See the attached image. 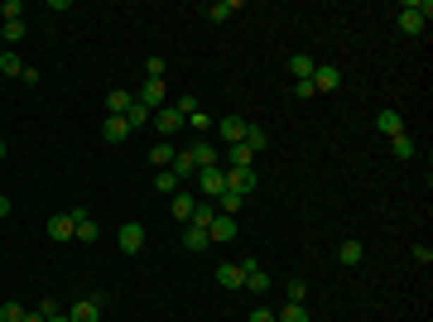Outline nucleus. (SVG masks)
Returning a JSON list of instances; mask_svg holds the SVG:
<instances>
[{
  "label": "nucleus",
  "instance_id": "1",
  "mask_svg": "<svg viewBox=\"0 0 433 322\" xmlns=\"http://www.w3.org/2000/svg\"><path fill=\"white\" fill-rule=\"evenodd\" d=\"M429 15H433V5H429V0H409V5H400L395 25H400V34H424Z\"/></svg>",
  "mask_w": 433,
  "mask_h": 322
},
{
  "label": "nucleus",
  "instance_id": "2",
  "mask_svg": "<svg viewBox=\"0 0 433 322\" xmlns=\"http://www.w3.org/2000/svg\"><path fill=\"white\" fill-rule=\"evenodd\" d=\"M73 241H82V245H92L97 236H102V226H97V216L87 212V207H73Z\"/></svg>",
  "mask_w": 433,
  "mask_h": 322
},
{
  "label": "nucleus",
  "instance_id": "3",
  "mask_svg": "<svg viewBox=\"0 0 433 322\" xmlns=\"http://www.w3.org/2000/svg\"><path fill=\"white\" fill-rule=\"evenodd\" d=\"M197 188L216 202V197L226 192V168H197Z\"/></svg>",
  "mask_w": 433,
  "mask_h": 322
},
{
  "label": "nucleus",
  "instance_id": "4",
  "mask_svg": "<svg viewBox=\"0 0 433 322\" xmlns=\"http://www.w3.org/2000/svg\"><path fill=\"white\" fill-rule=\"evenodd\" d=\"M255 183H260V178H255V168H226V188H231V192L250 197V192H255Z\"/></svg>",
  "mask_w": 433,
  "mask_h": 322
},
{
  "label": "nucleus",
  "instance_id": "5",
  "mask_svg": "<svg viewBox=\"0 0 433 322\" xmlns=\"http://www.w3.org/2000/svg\"><path fill=\"white\" fill-rule=\"evenodd\" d=\"M164 97H169V87H164V82H150V78H145V87L135 92V101H140L145 111H159V106H164Z\"/></svg>",
  "mask_w": 433,
  "mask_h": 322
},
{
  "label": "nucleus",
  "instance_id": "6",
  "mask_svg": "<svg viewBox=\"0 0 433 322\" xmlns=\"http://www.w3.org/2000/svg\"><path fill=\"white\" fill-rule=\"evenodd\" d=\"M337 87H342V68L318 63V68H313V92H337Z\"/></svg>",
  "mask_w": 433,
  "mask_h": 322
},
{
  "label": "nucleus",
  "instance_id": "7",
  "mask_svg": "<svg viewBox=\"0 0 433 322\" xmlns=\"http://www.w3.org/2000/svg\"><path fill=\"white\" fill-rule=\"evenodd\" d=\"M116 241H121V250H126V255H140V250H145V226H140V221H126Z\"/></svg>",
  "mask_w": 433,
  "mask_h": 322
},
{
  "label": "nucleus",
  "instance_id": "8",
  "mask_svg": "<svg viewBox=\"0 0 433 322\" xmlns=\"http://www.w3.org/2000/svg\"><path fill=\"white\" fill-rule=\"evenodd\" d=\"M154 125H159L164 140H169V135H178V130H188V120H183L173 106H159V111H154Z\"/></svg>",
  "mask_w": 433,
  "mask_h": 322
},
{
  "label": "nucleus",
  "instance_id": "9",
  "mask_svg": "<svg viewBox=\"0 0 433 322\" xmlns=\"http://www.w3.org/2000/svg\"><path fill=\"white\" fill-rule=\"evenodd\" d=\"M241 269H245V289L250 294H270V274L260 269V260H241Z\"/></svg>",
  "mask_w": 433,
  "mask_h": 322
},
{
  "label": "nucleus",
  "instance_id": "10",
  "mask_svg": "<svg viewBox=\"0 0 433 322\" xmlns=\"http://www.w3.org/2000/svg\"><path fill=\"white\" fill-rule=\"evenodd\" d=\"M207 241H212V245L236 241V216H221V212H216V221L207 226Z\"/></svg>",
  "mask_w": 433,
  "mask_h": 322
},
{
  "label": "nucleus",
  "instance_id": "11",
  "mask_svg": "<svg viewBox=\"0 0 433 322\" xmlns=\"http://www.w3.org/2000/svg\"><path fill=\"white\" fill-rule=\"evenodd\" d=\"M245 125H250V120H241V116H226V120H216L221 144H241V140H245Z\"/></svg>",
  "mask_w": 433,
  "mask_h": 322
},
{
  "label": "nucleus",
  "instance_id": "12",
  "mask_svg": "<svg viewBox=\"0 0 433 322\" xmlns=\"http://www.w3.org/2000/svg\"><path fill=\"white\" fill-rule=\"evenodd\" d=\"M68 318L73 322H102V298H78V303L68 308Z\"/></svg>",
  "mask_w": 433,
  "mask_h": 322
},
{
  "label": "nucleus",
  "instance_id": "13",
  "mask_svg": "<svg viewBox=\"0 0 433 322\" xmlns=\"http://www.w3.org/2000/svg\"><path fill=\"white\" fill-rule=\"evenodd\" d=\"M102 140H106V144H126V140H130V125H126V116H106V125H102Z\"/></svg>",
  "mask_w": 433,
  "mask_h": 322
},
{
  "label": "nucleus",
  "instance_id": "14",
  "mask_svg": "<svg viewBox=\"0 0 433 322\" xmlns=\"http://www.w3.org/2000/svg\"><path fill=\"white\" fill-rule=\"evenodd\" d=\"M188 159L197 163V168H216V144H212V140H193Z\"/></svg>",
  "mask_w": 433,
  "mask_h": 322
},
{
  "label": "nucleus",
  "instance_id": "15",
  "mask_svg": "<svg viewBox=\"0 0 433 322\" xmlns=\"http://www.w3.org/2000/svg\"><path fill=\"white\" fill-rule=\"evenodd\" d=\"M245 149H250V154H265V149H270V130H265V125H245V140H241Z\"/></svg>",
  "mask_w": 433,
  "mask_h": 322
},
{
  "label": "nucleus",
  "instance_id": "16",
  "mask_svg": "<svg viewBox=\"0 0 433 322\" xmlns=\"http://www.w3.org/2000/svg\"><path fill=\"white\" fill-rule=\"evenodd\" d=\"M376 125H380L385 135H390V140H395V135H405V116H400L395 106H385V111L376 116Z\"/></svg>",
  "mask_w": 433,
  "mask_h": 322
},
{
  "label": "nucleus",
  "instance_id": "17",
  "mask_svg": "<svg viewBox=\"0 0 433 322\" xmlns=\"http://www.w3.org/2000/svg\"><path fill=\"white\" fill-rule=\"evenodd\" d=\"M216 284H226V289H245V269L241 265H216Z\"/></svg>",
  "mask_w": 433,
  "mask_h": 322
},
{
  "label": "nucleus",
  "instance_id": "18",
  "mask_svg": "<svg viewBox=\"0 0 433 322\" xmlns=\"http://www.w3.org/2000/svg\"><path fill=\"white\" fill-rule=\"evenodd\" d=\"M49 236H54V241H73V216L54 212V216H49Z\"/></svg>",
  "mask_w": 433,
  "mask_h": 322
},
{
  "label": "nucleus",
  "instance_id": "19",
  "mask_svg": "<svg viewBox=\"0 0 433 322\" xmlns=\"http://www.w3.org/2000/svg\"><path fill=\"white\" fill-rule=\"evenodd\" d=\"M236 10H241L236 0H212V5H207V20H212V25H226V20H231Z\"/></svg>",
  "mask_w": 433,
  "mask_h": 322
},
{
  "label": "nucleus",
  "instance_id": "20",
  "mask_svg": "<svg viewBox=\"0 0 433 322\" xmlns=\"http://www.w3.org/2000/svg\"><path fill=\"white\" fill-rule=\"evenodd\" d=\"M313 68H318V63H313L308 54H294V58H289V73H294V82H313Z\"/></svg>",
  "mask_w": 433,
  "mask_h": 322
},
{
  "label": "nucleus",
  "instance_id": "21",
  "mask_svg": "<svg viewBox=\"0 0 433 322\" xmlns=\"http://www.w3.org/2000/svg\"><path fill=\"white\" fill-rule=\"evenodd\" d=\"M130 106H135V92H106V111L111 116H126Z\"/></svg>",
  "mask_w": 433,
  "mask_h": 322
},
{
  "label": "nucleus",
  "instance_id": "22",
  "mask_svg": "<svg viewBox=\"0 0 433 322\" xmlns=\"http://www.w3.org/2000/svg\"><path fill=\"white\" fill-rule=\"evenodd\" d=\"M169 173H178V183H183V178H193V173H197V163L188 159V149H178V154H173V163H169Z\"/></svg>",
  "mask_w": 433,
  "mask_h": 322
},
{
  "label": "nucleus",
  "instance_id": "23",
  "mask_svg": "<svg viewBox=\"0 0 433 322\" xmlns=\"http://www.w3.org/2000/svg\"><path fill=\"white\" fill-rule=\"evenodd\" d=\"M193 207H197V202H193V192H173V207H169V212L178 216V221H193Z\"/></svg>",
  "mask_w": 433,
  "mask_h": 322
},
{
  "label": "nucleus",
  "instance_id": "24",
  "mask_svg": "<svg viewBox=\"0 0 433 322\" xmlns=\"http://www.w3.org/2000/svg\"><path fill=\"white\" fill-rule=\"evenodd\" d=\"M173 154H178V149H173L169 140H159V144L150 149V163H154V168H169V163H173Z\"/></svg>",
  "mask_w": 433,
  "mask_h": 322
},
{
  "label": "nucleus",
  "instance_id": "25",
  "mask_svg": "<svg viewBox=\"0 0 433 322\" xmlns=\"http://www.w3.org/2000/svg\"><path fill=\"white\" fill-rule=\"evenodd\" d=\"M150 120H154V111H145V106H140V101H135V106H130V111H126V125H130V130H145Z\"/></svg>",
  "mask_w": 433,
  "mask_h": 322
},
{
  "label": "nucleus",
  "instance_id": "26",
  "mask_svg": "<svg viewBox=\"0 0 433 322\" xmlns=\"http://www.w3.org/2000/svg\"><path fill=\"white\" fill-rule=\"evenodd\" d=\"M183 245H188L193 255H197V250H207L212 241H207V231H202V226H188V231H183Z\"/></svg>",
  "mask_w": 433,
  "mask_h": 322
},
{
  "label": "nucleus",
  "instance_id": "27",
  "mask_svg": "<svg viewBox=\"0 0 433 322\" xmlns=\"http://www.w3.org/2000/svg\"><path fill=\"white\" fill-rule=\"evenodd\" d=\"M274 322H308V303H284V313H274Z\"/></svg>",
  "mask_w": 433,
  "mask_h": 322
},
{
  "label": "nucleus",
  "instance_id": "28",
  "mask_svg": "<svg viewBox=\"0 0 433 322\" xmlns=\"http://www.w3.org/2000/svg\"><path fill=\"white\" fill-rule=\"evenodd\" d=\"M361 255H366V250H361V241L337 245V260H342V265H361Z\"/></svg>",
  "mask_w": 433,
  "mask_h": 322
},
{
  "label": "nucleus",
  "instance_id": "29",
  "mask_svg": "<svg viewBox=\"0 0 433 322\" xmlns=\"http://www.w3.org/2000/svg\"><path fill=\"white\" fill-rule=\"evenodd\" d=\"M226 154H231V168H250V163H255V154H250L245 144H226Z\"/></svg>",
  "mask_w": 433,
  "mask_h": 322
},
{
  "label": "nucleus",
  "instance_id": "30",
  "mask_svg": "<svg viewBox=\"0 0 433 322\" xmlns=\"http://www.w3.org/2000/svg\"><path fill=\"white\" fill-rule=\"evenodd\" d=\"M154 192H169V197H173V192H178V173L159 168V173H154Z\"/></svg>",
  "mask_w": 433,
  "mask_h": 322
},
{
  "label": "nucleus",
  "instance_id": "31",
  "mask_svg": "<svg viewBox=\"0 0 433 322\" xmlns=\"http://www.w3.org/2000/svg\"><path fill=\"white\" fill-rule=\"evenodd\" d=\"M390 144H395V159H414V154H419V144H414L409 135H395Z\"/></svg>",
  "mask_w": 433,
  "mask_h": 322
},
{
  "label": "nucleus",
  "instance_id": "32",
  "mask_svg": "<svg viewBox=\"0 0 433 322\" xmlns=\"http://www.w3.org/2000/svg\"><path fill=\"white\" fill-rule=\"evenodd\" d=\"M212 221H216V207H202V202H197V207H193V221H188V226H202V231H207Z\"/></svg>",
  "mask_w": 433,
  "mask_h": 322
},
{
  "label": "nucleus",
  "instance_id": "33",
  "mask_svg": "<svg viewBox=\"0 0 433 322\" xmlns=\"http://www.w3.org/2000/svg\"><path fill=\"white\" fill-rule=\"evenodd\" d=\"M0 73H5V78H20V73H25L20 54H0Z\"/></svg>",
  "mask_w": 433,
  "mask_h": 322
},
{
  "label": "nucleus",
  "instance_id": "34",
  "mask_svg": "<svg viewBox=\"0 0 433 322\" xmlns=\"http://www.w3.org/2000/svg\"><path fill=\"white\" fill-rule=\"evenodd\" d=\"M20 15H25V0H5V5H0V25L20 20Z\"/></svg>",
  "mask_w": 433,
  "mask_h": 322
},
{
  "label": "nucleus",
  "instance_id": "35",
  "mask_svg": "<svg viewBox=\"0 0 433 322\" xmlns=\"http://www.w3.org/2000/svg\"><path fill=\"white\" fill-rule=\"evenodd\" d=\"M284 294H289V303H308V284H303V279H289Z\"/></svg>",
  "mask_w": 433,
  "mask_h": 322
},
{
  "label": "nucleus",
  "instance_id": "36",
  "mask_svg": "<svg viewBox=\"0 0 433 322\" xmlns=\"http://www.w3.org/2000/svg\"><path fill=\"white\" fill-rule=\"evenodd\" d=\"M0 34H5V44H20V39H25V20H10V25H0Z\"/></svg>",
  "mask_w": 433,
  "mask_h": 322
},
{
  "label": "nucleus",
  "instance_id": "37",
  "mask_svg": "<svg viewBox=\"0 0 433 322\" xmlns=\"http://www.w3.org/2000/svg\"><path fill=\"white\" fill-rule=\"evenodd\" d=\"M29 308H20V303H0V322H25Z\"/></svg>",
  "mask_w": 433,
  "mask_h": 322
},
{
  "label": "nucleus",
  "instance_id": "38",
  "mask_svg": "<svg viewBox=\"0 0 433 322\" xmlns=\"http://www.w3.org/2000/svg\"><path fill=\"white\" fill-rule=\"evenodd\" d=\"M188 130H212V116H207V111H193V116H188Z\"/></svg>",
  "mask_w": 433,
  "mask_h": 322
},
{
  "label": "nucleus",
  "instance_id": "39",
  "mask_svg": "<svg viewBox=\"0 0 433 322\" xmlns=\"http://www.w3.org/2000/svg\"><path fill=\"white\" fill-rule=\"evenodd\" d=\"M39 313H44V318H58L63 308H58V298H44V303H39Z\"/></svg>",
  "mask_w": 433,
  "mask_h": 322
},
{
  "label": "nucleus",
  "instance_id": "40",
  "mask_svg": "<svg viewBox=\"0 0 433 322\" xmlns=\"http://www.w3.org/2000/svg\"><path fill=\"white\" fill-rule=\"evenodd\" d=\"M245 322H274V313H270V308H255V313H250Z\"/></svg>",
  "mask_w": 433,
  "mask_h": 322
},
{
  "label": "nucleus",
  "instance_id": "41",
  "mask_svg": "<svg viewBox=\"0 0 433 322\" xmlns=\"http://www.w3.org/2000/svg\"><path fill=\"white\" fill-rule=\"evenodd\" d=\"M25 322H49V318H44V313H39V308H34V313H25Z\"/></svg>",
  "mask_w": 433,
  "mask_h": 322
},
{
  "label": "nucleus",
  "instance_id": "42",
  "mask_svg": "<svg viewBox=\"0 0 433 322\" xmlns=\"http://www.w3.org/2000/svg\"><path fill=\"white\" fill-rule=\"evenodd\" d=\"M0 216H10V197H0Z\"/></svg>",
  "mask_w": 433,
  "mask_h": 322
},
{
  "label": "nucleus",
  "instance_id": "43",
  "mask_svg": "<svg viewBox=\"0 0 433 322\" xmlns=\"http://www.w3.org/2000/svg\"><path fill=\"white\" fill-rule=\"evenodd\" d=\"M49 322H73V318H68V313H58V318H49Z\"/></svg>",
  "mask_w": 433,
  "mask_h": 322
},
{
  "label": "nucleus",
  "instance_id": "44",
  "mask_svg": "<svg viewBox=\"0 0 433 322\" xmlns=\"http://www.w3.org/2000/svg\"><path fill=\"white\" fill-rule=\"evenodd\" d=\"M5 154H10V149H5V140H0V159H5Z\"/></svg>",
  "mask_w": 433,
  "mask_h": 322
}]
</instances>
